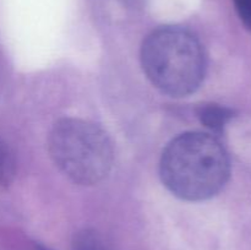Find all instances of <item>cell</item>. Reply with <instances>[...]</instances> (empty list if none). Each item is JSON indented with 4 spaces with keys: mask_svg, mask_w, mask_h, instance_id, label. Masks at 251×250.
I'll list each match as a JSON object with an SVG mask.
<instances>
[{
    "mask_svg": "<svg viewBox=\"0 0 251 250\" xmlns=\"http://www.w3.org/2000/svg\"><path fill=\"white\" fill-rule=\"evenodd\" d=\"M141 64L152 83L172 97H185L205 77V53L199 39L180 27H162L147 36Z\"/></svg>",
    "mask_w": 251,
    "mask_h": 250,
    "instance_id": "2",
    "label": "cell"
},
{
    "mask_svg": "<svg viewBox=\"0 0 251 250\" xmlns=\"http://www.w3.org/2000/svg\"><path fill=\"white\" fill-rule=\"evenodd\" d=\"M74 250H113L100 233L95 229H82L74 235Z\"/></svg>",
    "mask_w": 251,
    "mask_h": 250,
    "instance_id": "5",
    "label": "cell"
},
{
    "mask_svg": "<svg viewBox=\"0 0 251 250\" xmlns=\"http://www.w3.org/2000/svg\"><path fill=\"white\" fill-rule=\"evenodd\" d=\"M201 124L215 134H222L228 123L234 118V110L226 105L207 103L196 109Z\"/></svg>",
    "mask_w": 251,
    "mask_h": 250,
    "instance_id": "4",
    "label": "cell"
},
{
    "mask_svg": "<svg viewBox=\"0 0 251 250\" xmlns=\"http://www.w3.org/2000/svg\"><path fill=\"white\" fill-rule=\"evenodd\" d=\"M48 151L59 171L80 185L104 180L113 166V146L97 125L82 119L65 118L49 132Z\"/></svg>",
    "mask_w": 251,
    "mask_h": 250,
    "instance_id": "3",
    "label": "cell"
},
{
    "mask_svg": "<svg viewBox=\"0 0 251 250\" xmlns=\"http://www.w3.org/2000/svg\"><path fill=\"white\" fill-rule=\"evenodd\" d=\"M16 173V161L9 145L0 139V185H7Z\"/></svg>",
    "mask_w": 251,
    "mask_h": 250,
    "instance_id": "6",
    "label": "cell"
},
{
    "mask_svg": "<svg viewBox=\"0 0 251 250\" xmlns=\"http://www.w3.org/2000/svg\"><path fill=\"white\" fill-rule=\"evenodd\" d=\"M123 1L127 2V4H136V2L140 1V0H123Z\"/></svg>",
    "mask_w": 251,
    "mask_h": 250,
    "instance_id": "9",
    "label": "cell"
},
{
    "mask_svg": "<svg viewBox=\"0 0 251 250\" xmlns=\"http://www.w3.org/2000/svg\"><path fill=\"white\" fill-rule=\"evenodd\" d=\"M159 174L172 194L186 201L217 195L230 174L227 151L215 136L185 132L172 140L162 153Z\"/></svg>",
    "mask_w": 251,
    "mask_h": 250,
    "instance_id": "1",
    "label": "cell"
},
{
    "mask_svg": "<svg viewBox=\"0 0 251 250\" xmlns=\"http://www.w3.org/2000/svg\"><path fill=\"white\" fill-rule=\"evenodd\" d=\"M233 4L242 24L251 31V0H233Z\"/></svg>",
    "mask_w": 251,
    "mask_h": 250,
    "instance_id": "7",
    "label": "cell"
},
{
    "mask_svg": "<svg viewBox=\"0 0 251 250\" xmlns=\"http://www.w3.org/2000/svg\"><path fill=\"white\" fill-rule=\"evenodd\" d=\"M33 250H51V249H49V248L44 247V245L36 244V245H34V249H33Z\"/></svg>",
    "mask_w": 251,
    "mask_h": 250,
    "instance_id": "8",
    "label": "cell"
}]
</instances>
